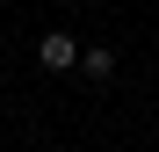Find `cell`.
Here are the masks:
<instances>
[{
  "label": "cell",
  "mask_w": 159,
  "mask_h": 152,
  "mask_svg": "<svg viewBox=\"0 0 159 152\" xmlns=\"http://www.w3.org/2000/svg\"><path fill=\"white\" fill-rule=\"evenodd\" d=\"M36 65H43V72H72V65H80V36H72V29H43V36H36Z\"/></svg>",
  "instance_id": "1"
},
{
  "label": "cell",
  "mask_w": 159,
  "mask_h": 152,
  "mask_svg": "<svg viewBox=\"0 0 159 152\" xmlns=\"http://www.w3.org/2000/svg\"><path fill=\"white\" fill-rule=\"evenodd\" d=\"M80 72L87 80H116V51L109 44H80Z\"/></svg>",
  "instance_id": "2"
}]
</instances>
